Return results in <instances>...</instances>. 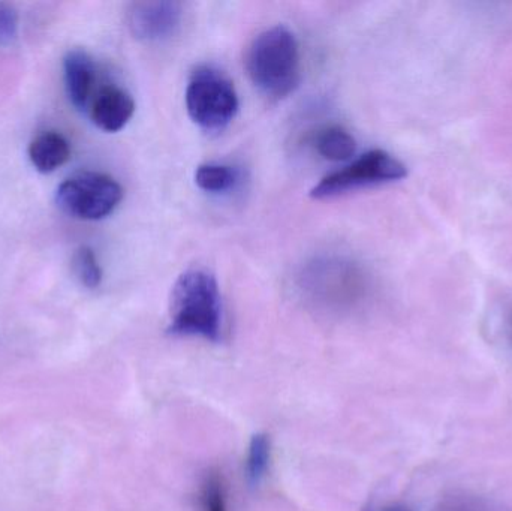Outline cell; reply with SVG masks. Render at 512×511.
Segmentation results:
<instances>
[{
	"label": "cell",
	"instance_id": "obj_1",
	"mask_svg": "<svg viewBox=\"0 0 512 511\" xmlns=\"http://www.w3.org/2000/svg\"><path fill=\"white\" fill-rule=\"evenodd\" d=\"M222 326L224 308L215 276L204 269L183 272L171 293L168 333L219 342Z\"/></svg>",
	"mask_w": 512,
	"mask_h": 511
},
{
	"label": "cell",
	"instance_id": "obj_2",
	"mask_svg": "<svg viewBox=\"0 0 512 511\" xmlns=\"http://www.w3.org/2000/svg\"><path fill=\"white\" fill-rule=\"evenodd\" d=\"M246 71L259 92L280 99L300 83V50L294 33L285 26L265 29L249 45Z\"/></svg>",
	"mask_w": 512,
	"mask_h": 511
},
{
	"label": "cell",
	"instance_id": "obj_3",
	"mask_svg": "<svg viewBox=\"0 0 512 511\" xmlns=\"http://www.w3.org/2000/svg\"><path fill=\"white\" fill-rule=\"evenodd\" d=\"M186 108L189 117L200 128L210 132L227 128L237 111L239 96L225 72L212 65L195 68L186 87Z\"/></svg>",
	"mask_w": 512,
	"mask_h": 511
},
{
	"label": "cell",
	"instance_id": "obj_4",
	"mask_svg": "<svg viewBox=\"0 0 512 511\" xmlns=\"http://www.w3.org/2000/svg\"><path fill=\"white\" fill-rule=\"evenodd\" d=\"M406 176L408 170L402 161L385 150H370L342 170L322 177L321 182L313 186L310 197L315 200H327L361 188L397 182Z\"/></svg>",
	"mask_w": 512,
	"mask_h": 511
},
{
	"label": "cell",
	"instance_id": "obj_5",
	"mask_svg": "<svg viewBox=\"0 0 512 511\" xmlns=\"http://www.w3.org/2000/svg\"><path fill=\"white\" fill-rule=\"evenodd\" d=\"M122 198L123 188L117 180L93 171L69 177L56 192L60 209L83 221L107 218L117 209Z\"/></svg>",
	"mask_w": 512,
	"mask_h": 511
},
{
	"label": "cell",
	"instance_id": "obj_6",
	"mask_svg": "<svg viewBox=\"0 0 512 511\" xmlns=\"http://www.w3.org/2000/svg\"><path fill=\"white\" fill-rule=\"evenodd\" d=\"M182 3L173 0H149L132 3L128 24L132 35L141 41L159 42L171 38L182 23Z\"/></svg>",
	"mask_w": 512,
	"mask_h": 511
},
{
	"label": "cell",
	"instance_id": "obj_7",
	"mask_svg": "<svg viewBox=\"0 0 512 511\" xmlns=\"http://www.w3.org/2000/svg\"><path fill=\"white\" fill-rule=\"evenodd\" d=\"M92 122L105 132H119L128 125L135 113L131 93L122 87L108 84L102 87L89 107Z\"/></svg>",
	"mask_w": 512,
	"mask_h": 511
},
{
	"label": "cell",
	"instance_id": "obj_8",
	"mask_svg": "<svg viewBox=\"0 0 512 511\" xmlns=\"http://www.w3.org/2000/svg\"><path fill=\"white\" fill-rule=\"evenodd\" d=\"M63 69H65V86L69 101L78 110H87L95 90V62L86 51L71 50L66 54Z\"/></svg>",
	"mask_w": 512,
	"mask_h": 511
},
{
	"label": "cell",
	"instance_id": "obj_9",
	"mask_svg": "<svg viewBox=\"0 0 512 511\" xmlns=\"http://www.w3.org/2000/svg\"><path fill=\"white\" fill-rule=\"evenodd\" d=\"M71 158L69 141L60 132L39 134L29 146V159L39 173H53Z\"/></svg>",
	"mask_w": 512,
	"mask_h": 511
},
{
	"label": "cell",
	"instance_id": "obj_10",
	"mask_svg": "<svg viewBox=\"0 0 512 511\" xmlns=\"http://www.w3.org/2000/svg\"><path fill=\"white\" fill-rule=\"evenodd\" d=\"M315 146L322 158L333 162L348 161L357 152V141L342 126H328L319 132Z\"/></svg>",
	"mask_w": 512,
	"mask_h": 511
},
{
	"label": "cell",
	"instance_id": "obj_11",
	"mask_svg": "<svg viewBox=\"0 0 512 511\" xmlns=\"http://www.w3.org/2000/svg\"><path fill=\"white\" fill-rule=\"evenodd\" d=\"M239 174L233 167L222 164H203L195 171L198 188L212 194L230 191L236 186Z\"/></svg>",
	"mask_w": 512,
	"mask_h": 511
},
{
	"label": "cell",
	"instance_id": "obj_12",
	"mask_svg": "<svg viewBox=\"0 0 512 511\" xmlns=\"http://www.w3.org/2000/svg\"><path fill=\"white\" fill-rule=\"evenodd\" d=\"M270 455V440L267 435H254L249 443L248 458H246V477L252 486L259 485L267 474Z\"/></svg>",
	"mask_w": 512,
	"mask_h": 511
},
{
	"label": "cell",
	"instance_id": "obj_13",
	"mask_svg": "<svg viewBox=\"0 0 512 511\" xmlns=\"http://www.w3.org/2000/svg\"><path fill=\"white\" fill-rule=\"evenodd\" d=\"M201 511H230L227 485L219 471H210L204 477L200 489Z\"/></svg>",
	"mask_w": 512,
	"mask_h": 511
},
{
	"label": "cell",
	"instance_id": "obj_14",
	"mask_svg": "<svg viewBox=\"0 0 512 511\" xmlns=\"http://www.w3.org/2000/svg\"><path fill=\"white\" fill-rule=\"evenodd\" d=\"M74 266L75 276L78 281L84 285V287L98 288L102 282V269L99 266L98 258H96L95 252L89 246H81L74 255Z\"/></svg>",
	"mask_w": 512,
	"mask_h": 511
},
{
	"label": "cell",
	"instance_id": "obj_15",
	"mask_svg": "<svg viewBox=\"0 0 512 511\" xmlns=\"http://www.w3.org/2000/svg\"><path fill=\"white\" fill-rule=\"evenodd\" d=\"M18 36V14L14 6L0 2V45H9Z\"/></svg>",
	"mask_w": 512,
	"mask_h": 511
},
{
	"label": "cell",
	"instance_id": "obj_16",
	"mask_svg": "<svg viewBox=\"0 0 512 511\" xmlns=\"http://www.w3.org/2000/svg\"><path fill=\"white\" fill-rule=\"evenodd\" d=\"M442 511H475V509H472L468 504L454 503L450 504V506L444 507V510Z\"/></svg>",
	"mask_w": 512,
	"mask_h": 511
},
{
	"label": "cell",
	"instance_id": "obj_17",
	"mask_svg": "<svg viewBox=\"0 0 512 511\" xmlns=\"http://www.w3.org/2000/svg\"><path fill=\"white\" fill-rule=\"evenodd\" d=\"M382 511H412L409 507L403 506V504H396V506L387 507Z\"/></svg>",
	"mask_w": 512,
	"mask_h": 511
}]
</instances>
